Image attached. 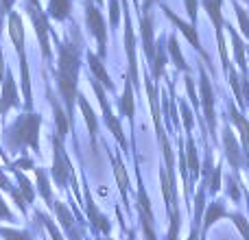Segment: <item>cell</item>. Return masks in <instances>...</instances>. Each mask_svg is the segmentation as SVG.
Here are the masks:
<instances>
[{
  "instance_id": "obj_43",
  "label": "cell",
  "mask_w": 249,
  "mask_h": 240,
  "mask_svg": "<svg viewBox=\"0 0 249 240\" xmlns=\"http://www.w3.org/2000/svg\"><path fill=\"white\" fill-rule=\"evenodd\" d=\"M13 166H16V168H24V171H33V168H35V164L31 162L29 157H20V159H18V162H13Z\"/></svg>"
},
{
  "instance_id": "obj_9",
  "label": "cell",
  "mask_w": 249,
  "mask_h": 240,
  "mask_svg": "<svg viewBox=\"0 0 249 240\" xmlns=\"http://www.w3.org/2000/svg\"><path fill=\"white\" fill-rule=\"evenodd\" d=\"M162 11L166 13V17H168V20H171L173 24L177 26V31H179V33H184V37H186V39H188V42H190V46H193L195 51H197L199 55H201V57H203V59H206V61H210V57H208V52L203 51V46H201V39H199L197 26H193V24H190V22L181 20L179 16H175V13H173V9H168L166 4H164V2H162Z\"/></svg>"
},
{
  "instance_id": "obj_23",
  "label": "cell",
  "mask_w": 249,
  "mask_h": 240,
  "mask_svg": "<svg viewBox=\"0 0 249 240\" xmlns=\"http://www.w3.org/2000/svg\"><path fill=\"white\" fill-rule=\"evenodd\" d=\"M112 162H114V177L118 181V190H121V197L124 199V206H127V194H129V177L127 171H124L123 159L118 157L116 153H112Z\"/></svg>"
},
{
  "instance_id": "obj_38",
  "label": "cell",
  "mask_w": 249,
  "mask_h": 240,
  "mask_svg": "<svg viewBox=\"0 0 249 240\" xmlns=\"http://www.w3.org/2000/svg\"><path fill=\"white\" fill-rule=\"evenodd\" d=\"M35 216H37V219H42L44 227L48 229V234H51V238H53V240H64V238H61V234H59V229H57L55 225H53V221L48 219V216L44 214V212H39V210H37V212H35Z\"/></svg>"
},
{
  "instance_id": "obj_17",
  "label": "cell",
  "mask_w": 249,
  "mask_h": 240,
  "mask_svg": "<svg viewBox=\"0 0 249 240\" xmlns=\"http://www.w3.org/2000/svg\"><path fill=\"white\" fill-rule=\"evenodd\" d=\"M53 212L57 214V219H59L61 227H64L66 236H68V240H81V236H79L77 227H74V219L72 214H70V210L64 206L61 201H55V207H53Z\"/></svg>"
},
{
  "instance_id": "obj_6",
  "label": "cell",
  "mask_w": 249,
  "mask_h": 240,
  "mask_svg": "<svg viewBox=\"0 0 249 240\" xmlns=\"http://www.w3.org/2000/svg\"><path fill=\"white\" fill-rule=\"evenodd\" d=\"M51 175L55 179L57 188L64 190L68 179L72 177V162H70L68 153L64 149V140L57 136H53V168H51Z\"/></svg>"
},
{
  "instance_id": "obj_44",
  "label": "cell",
  "mask_w": 249,
  "mask_h": 240,
  "mask_svg": "<svg viewBox=\"0 0 249 240\" xmlns=\"http://www.w3.org/2000/svg\"><path fill=\"white\" fill-rule=\"evenodd\" d=\"M241 92H243V101L247 99V107H249V77L241 79Z\"/></svg>"
},
{
  "instance_id": "obj_20",
  "label": "cell",
  "mask_w": 249,
  "mask_h": 240,
  "mask_svg": "<svg viewBox=\"0 0 249 240\" xmlns=\"http://www.w3.org/2000/svg\"><path fill=\"white\" fill-rule=\"evenodd\" d=\"M79 101V109H81L83 118H86V124H88V131H90V137H92V149H96V136H99V122H96V116H94V109L90 107V103H88V99L83 94L77 96Z\"/></svg>"
},
{
  "instance_id": "obj_50",
  "label": "cell",
  "mask_w": 249,
  "mask_h": 240,
  "mask_svg": "<svg viewBox=\"0 0 249 240\" xmlns=\"http://www.w3.org/2000/svg\"><path fill=\"white\" fill-rule=\"evenodd\" d=\"M245 51H247V57H249V46H247V48H245Z\"/></svg>"
},
{
  "instance_id": "obj_19",
  "label": "cell",
  "mask_w": 249,
  "mask_h": 240,
  "mask_svg": "<svg viewBox=\"0 0 249 240\" xmlns=\"http://www.w3.org/2000/svg\"><path fill=\"white\" fill-rule=\"evenodd\" d=\"M86 212H88V216H90L92 225H94V227L99 229L101 234H105V236H109V232H112V225H109V221L105 219V216L99 212V207H96L94 199H92L90 194H86Z\"/></svg>"
},
{
  "instance_id": "obj_11",
  "label": "cell",
  "mask_w": 249,
  "mask_h": 240,
  "mask_svg": "<svg viewBox=\"0 0 249 240\" xmlns=\"http://www.w3.org/2000/svg\"><path fill=\"white\" fill-rule=\"evenodd\" d=\"M20 105V92H18V86L13 81L11 70L7 68L4 72V81H2V92H0V114H7L11 107H18Z\"/></svg>"
},
{
  "instance_id": "obj_7",
  "label": "cell",
  "mask_w": 249,
  "mask_h": 240,
  "mask_svg": "<svg viewBox=\"0 0 249 240\" xmlns=\"http://www.w3.org/2000/svg\"><path fill=\"white\" fill-rule=\"evenodd\" d=\"M199 94H201V107H203V116H206L208 131L214 137L216 133V112H214V90H212V81L208 77L206 70H199Z\"/></svg>"
},
{
  "instance_id": "obj_25",
  "label": "cell",
  "mask_w": 249,
  "mask_h": 240,
  "mask_svg": "<svg viewBox=\"0 0 249 240\" xmlns=\"http://www.w3.org/2000/svg\"><path fill=\"white\" fill-rule=\"evenodd\" d=\"M186 166H188V172L193 175V179H199V157H197V146H195L193 136H186Z\"/></svg>"
},
{
  "instance_id": "obj_21",
  "label": "cell",
  "mask_w": 249,
  "mask_h": 240,
  "mask_svg": "<svg viewBox=\"0 0 249 240\" xmlns=\"http://www.w3.org/2000/svg\"><path fill=\"white\" fill-rule=\"evenodd\" d=\"M70 11H72V0H48L46 16L51 20H57V22L68 20Z\"/></svg>"
},
{
  "instance_id": "obj_47",
  "label": "cell",
  "mask_w": 249,
  "mask_h": 240,
  "mask_svg": "<svg viewBox=\"0 0 249 240\" xmlns=\"http://www.w3.org/2000/svg\"><path fill=\"white\" fill-rule=\"evenodd\" d=\"M90 2H94V4H96V7H101V4H103V2H105V0H90Z\"/></svg>"
},
{
  "instance_id": "obj_10",
  "label": "cell",
  "mask_w": 249,
  "mask_h": 240,
  "mask_svg": "<svg viewBox=\"0 0 249 240\" xmlns=\"http://www.w3.org/2000/svg\"><path fill=\"white\" fill-rule=\"evenodd\" d=\"M138 210H140V223H142V232H144L146 240H155V229H153V210H151V201L146 188L142 184V177L138 181Z\"/></svg>"
},
{
  "instance_id": "obj_18",
  "label": "cell",
  "mask_w": 249,
  "mask_h": 240,
  "mask_svg": "<svg viewBox=\"0 0 249 240\" xmlns=\"http://www.w3.org/2000/svg\"><path fill=\"white\" fill-rule=\"evenodd\" d=\"M221 219H230V212L225 210V206L221 201H212L208 203L206 214H203V223H201V234H208V229Z\"/></svg>"
},
{
  "instance_id": "obj_41",
  "label": "cell",
  "mask_w": 249,
  "mask_h": 240,
  "mask_svg": "<svg viewBox=\"0 0 249 240\" xmlns=\"http://www.w3.org/2000/svg\"><path fill=\"white\" fill-rule=\"evenodd\" d=\"M228 194H230V197H232V201H241V197H243V194H241V188H238V186H236V181H234V179H230Z\"/></svg>"
},
{
  "instance_id": "obj_34",
  "label": "cell",
  "mask_w": 249,
  "mask_h": 240,
  "mask_svg": "<svg viewBox=\"0 0 249 240\" xmlns=\"http://www.w3.org/2000/svg\"><path fill=\"white\" fill-rule=\"evenodd\" d=\"M0 236L4 240H33L26 229H13V227H4V225H0Z\"/></svg>"
},
{
  "instance_id": "obj_46",
  "label": "cell",
  "mask_w": 249,
  "mask_h": 240,
  "mask_svg": "<svg viewBox=\"0 0 249 240\" xmlns=\"http://www.w3.org/2000/svg\"><path fill=\"white\" fill-rule=\"evenodd\" d=\"M2 72H7V66H4V55L2 48H0V81H2Z\"/></svg>"
},
{
  "instance_id": "obj_35",
  "label": "cell",
  "mask_w": 249,
  "mask_h": 240,
  "mask_svg": "<svg viewBox=\"0 0 249 240\" xmlns=\"http://www.w3.org/2000/svg\"><path fill=\"white\" fill-rule=\"evenodd\" d=\"M121 16H123L121 0H109V29H118Z\"/></svg>"
},
{
  "instance_id": "obj_49",
  "label": "cell",
  "mask_w": 249,
  "mask_h": 240,
  "mask_svg": "<svg viewBox=\"0 0 249 240\" xmlns=\"http://www.w3.org/2000/svg\"><path fill=\"white\" fill-rule=\"evenodd\" d=\"M199 240H206V234H201V238H199Z\"/></svg>"
},
{
  "instance_id": "obj_4",
  "label": "cell",
  "mask_w": 249,
  "mask_h": 240,
  "mask_svg": "<svg viewBox=\"0 0 249 240\" xmlns=\"http://www.w3.org/2000/svg\"><path fill=\"white\" fill-rule=\"evenodd\" d=\"M26 13L31 17V24H33V31H35V37L39 42V51H42V57L46 61L53 59V52H51V35H53V29L48 24V16L46 11L42 9L39 0H29L26 2Z\"/></svg>"
},
{
  "instance_id": "obj_32",
  "label": "cell",
  "mask_w": 249,
  "mask_h": 240,
  "mask_svg": "<svg viewBox=\"0 0 249 240\" xmlns=\"http://www.w3.org/2000/svg\"><path fill=\"white\" fill-rule=\"evenodd\" d=\"M225 79L230 81V86H232V90H234V99L238 101V105H245V101H243V92H241V79H238V72H236V68H234L232 64H230V70H228V74H225Z\"/></svg>"
},
{
  "instance_id": "obj_42",
  "label": "cell",
  "mask_w": 249,
  "mask_h": 240,
  "mask_svg": "<svg viewBox=\"0 0 249 240\" xmlns=\"http://www.w3.org/2000/svg\"><path fill=\"white\" fill-rule=\"evenodd\" d=\"M0 219H4V221H13V214H11V210H9L7 201H4L2 197H0Z\"/></svg>"
},
{
  "instance_id": "obj_15",
  "label": "cell",
  "mask_w": 249,
  "mask_h": 240,
  "mask_svg": "<svg viewBox=\"0 0 249 240\" xmlns=\"http://www.w3.org/2000/svg\"><path fill=\"white\" fill-rule=\"evenodd\" d=\"M206 184L197 190L195 194V214H193V227H190V238L188 240H199L201 238V223H203V207H206Z\"/></svg>"
},
{
  "instance_id": "obj_45",
  "label": "cell",
  "mask_w": 249,
  "mask_h": 240,
  "mask_svg": "<svg viewBox=\"0 0 249 240\" xmlns=\"http://www.w3.org/2000/svg\"><path fill=\"white\" fill-rule=\"evenodd\" d=\"M164 0H142V11L149 13L151 9H153V4H162Z\"/></svg>"
},
{
  "instance_id": "obj_14",
  "label": "cell",
  "mask_w": 249,
  "mask_h": 240,
  "mask_svg": "<svg viewBox=\"0 0 249 240\" xmlns=\"http://www.w3.org/2000/svg\"><path fill=\"white\" fill-rule=\"evenodd\" d=\"M225 29L230 31V39H232V46H234V57H236V64L238 70H241V77H249V68H247V51H245V42H243L241 33L234 29L232 24H225Z\"/></svg>"
},
{
  "instance_id": "obj_16",
  "label": "cell",
  "mask_w": 249,
  "mask_h": 240,
  "mask_svg": "<svg viewBox=\"0 0 249 240\" xmlns=\"http://www.w3.org/2000/svg\"><path fill=\"white\" fill-rule=\"evenodd\" d=\"M88 64H90V70H92V74H94V79L101 83L103 87H107L109 92H114V81H112V77H109V72H107V68H105V64H103V59H101L96 52H88Z\"/></svg>"
},
{
  "instance_id": "obj_3",
  "label": "cell",
  "mask_w": 249,
  "mask_h": 240,
  "mask_svg": "<svg viewBox=\"0 0 249 240\" xmlns=\"http://www.w3.org/2000/svg\"><path fill=\"white\" fill-rule=\"evenodd\" d=\"M7 29L11 44L16 48V55L20 57V68H22V99H24V109L31 112L33 107V92H31V74H29V59H26V39H24V22H22L20 13L11 11L7 16Z\"/></svg>"
},
{
  "instance_id": "obj_22",
  "label": "cell",
  "mask_w": 249,
  "mask_h": 240,
  "mask_svg": "<svg viewBox=\"0 0 249 240\" xmlns=\"http://www.w3.org/2000/svg\"><path fill=\"white\" fill-rule=\"evenodd\" d=\"M51 105H53V114H55L57 137H61V140H66V136H68V129L72 127V124H70V118H68V114H66L64 105H61L59 101H55V99H53V101H51Z\"/></svg>"
},
{
  "instance_id": "obj_48",
  "label": "cell",
  "mask_w": 249,
  "mask_h": 240,
  "mask_svg": "<svg viewBox=\"0 0 249 240\" xmlns=\"http://www.w3.org/2000/svg\"><path fill=\"white\" fill-rule=\"evenodd\" d=\"M245 197H247V210H249V192L245 194Z\"/></svg>"
},
{
  "instance_id": "obj_28",
  "label": "cell",
  "mask_w": 249,
  "mask_h": 240,
  "mask_svg": "<svg viewBox=\"0 0 249 240\" xmlns=\"http://www.w3.org/2000/svg\"><path fill=\"white\" fill-rule=\"evenodd\" d=\"M121 109H123V116L131 122L133 112H136V99H133V86L129 79H127V83H124V92L121 96Z\"/></svg>"
},
{
  "instance_id": "obj_29",
  "label": "cell",
  "mask_w": 249,
  "mask_h": 240,
  "mask_svg": "<svg viewBox=\"0 0 249 240\" xmlns=\"http://www.w3.org/2000/svg\"><path fill=\"white\" fill-rule=\"evenodd\" d=\"M0 188H2V190H7V192L11 194L13 199H16V206L20 207V212H22V214H26V206H29V203L24 201V197H22V194H20V190H18L16 186H13L11 181H9V177L2 172V168H0Z\"/></svg>"
},
{
  "instance_id": "obj_36",
  "label": "cell",
  "mask_w": 249,
  "mask_h": 240,
  "mask_svg": "<svg viewBox=\"0 0 249 240\" xmlns=\"http://www.w3.org/2000/svg\"><path fill=\"white\" fill-rule=\"evenodd\" d=\"M230 219L234 221V225H236V229L241 232L243 240H249V223L245 216H243L241 212H230Z\"/></svg>"
},
{
  "instance_id": "obj_30",
  "label": "cell",
  "mask_w": 249,
  "mask_h": 240,
  "mask_svg": "<svg viewBox=\"0 0 249 240\" xmlns=\"http://www.w3.org/2000/svg\"><path fill=\"white\" fill-rule=\"evenodd\" d=\"M9 168H11V172L16 175L18 184H20V194L24 197V201H26V203H33V199H35V190H33V186H31V181L26 179L24 172H22L20 168H16L13 164H9Z\"/></svg>"
},
{
  "instance_id": "obj_31",
  "label": "cell",
  "mask_w": 249,
  "mask_h": 240,
  "mask_svg": "<svg viewBox=\"0 0 249 240\" xmlns=\"http://www.w3.org/2000/svg\"><path fill=\"white\" fill-rule=\"evenodd\" d=\"M232 7L236 11V20H238V31H241V37L249 39V11L243 7L238 0H232Z\"/></svg>"
},
{
  "instance_id": "obj_39",
  "label": "cell",
  "mask_w": 249,
  "mask_h": 240,
  "mask_svg": "<svg viewBox=\"0 0 249 240\" xmlns=\"http://www.w3.org/2000/svg\"><path fill=\"white\" fill-rule=\"evenodd\" d=\"M186 11H188V20L193 26H197V17H199V0H184Z\"/></svg>"
},
{
  "instance_id": "obj_12",
  "label": "cell",
  "mask_w": 249,
  "mask_h": 240,
  "mask_svg": "<svg viewBox=\"0 0 249 240\" xmlns=\"http://www.w3.org/2000/svg\"><path fill=\"white\" fill-rule=\"evenodd\" d=\"M223 149H225V157L230 159V166L234 171H241V164L245 162V153L241 151V144H238V137L234 133V129H225L223 131Z\"/></svg>"
},
{
  "instance_id": "obj_24",
  "label": "cell",
  "mask_w": 249,
  "mask_h": 240,
  "mask_svg": "<svg viewBox=\"0 0 249 240\" xmlns=\"http://www.w3.org/2000/svg\"><path fill=\"white\" fill-rule=\"evenodd\" d=\"M166 61H168V48L164 46L162 42H158V44H155V51H153V59H151V66H153V79H155V81H160V77L164 74Z\"/></svg>"
},
{
  "instance_id": "obj_37",
  "label": "cell",
  "mask_w": 249,
  "mask_h": 240,
  "mask_svg": "<svg viewBox=\"0 0 249 240\" xmlns=\"http://www.w3.org/2000/svg\"><path fill=\"white\" fill-rule=\"evenodd\" d=\"M221 172H223V166H221V164L212 168V172H210V179H208L206 188H210L212 194H216L221 190Z\"/></svg>"
},
{
  "instance_id": "obj_13",
  "label": "cell",
  "mask_w": 249,
  "mask_h": 240,
  "mask_svg": "<svg viewBox=\"0 0 249 240\" xmlns=\"http://www.w3.org/2000/svg\"><path fill=\"white\" fill-rule=\"evenodd\" d=\"M140 33H142V48H144L146 61L153 59V51H155V39H153V16L144 11H140Z\"/></svg>"
},
{
  "instance_id": "obj_51",
  "label": "cell",
  "mask_w": 249,
  "mask_h": 240,
  "mask_svg": "<svg viewBox=\"0 0 249 240\" xmlns=\"http://www.w3.org/2000/svg\"><path fill=\"white\" fill-rule=\"evenodd\" d=\"M103 240H112V238H109V236H107V238H103Z\"/></svg>"
},
{
  "instance_id": "obj_27",
  "label": "cell",
  "mask_w": 249,
  "mask_h": 240,
  "mask_svg": "<svg viewBox=\"0 0 249 240\" xmlns=\"http://www.w3.org/2000/svg\"><path fill=\"white\" fill-rule=\"evenodd\" d=\"M166 44H168V46H166V48H168V55H171V59H173V64H175V68L181 70V72H188V64H186L184 55H181V46H179V42H177L175 35H168Z\"/></svg>"
},
{
  "instance_id": "obj_26",
  "label": "cell",
  "mask_w": 249,
  "mask_h": 240,
  "mask_svg": "<svg viewBox=\"0 0 249 240\" xmlns=\"http://www.w3.org/2000/svg\"><path fill=\"white\" fill-rule=\"evenodd\" d=\"M33 172H35V179H37V190H39V194L44 197L46 206L53 210V207H55V199H53V194H51V181H48L46 171H44V168H39V166H35Z\"/></svg>"
},
{
  "instance_id": "obj_40",
  "label": "cell",
  "mask_w": 249,
  "mask_h": 240,
  "mask_svg": "<svg viewBox=\"0 0 249 240\" xmlns=\"http://www.w3.org/2000/svg\"><path fill=\"white\" fill-rule=\"evenodd\" d=\"M181 118H184V129L186 133L190 136V131H193V112H190V107L186 103H181Z\"/></svg>"
},
{
  "instance_id": "obj_2",
  "label": "cell",
  "mask_w": 249,
  "mask_h": 240,
  "mask_svg": "<svg viewBox=\"0 0 249 240\" xmlns=\"http://www.w3.org/2000/svg\"><path fill=\"white\" fill-rule=\"evenodd\" d=\"M39 127L42 116L35 112H24L9 124L4 131V144L11 153H20L24 149H31L33 153H39Z\"/></svg>"
},
{
  "instance_id": "obj_1",
  "label": "cell",
  "mask_w": 249,
  "mask_h": 240,
  "mask_svg": "<svg viewBox=\"0 0 249 240\" xmlns=\"http://www.w3.org/2000/svg\"><path fill=\"white\" fill-rule=\"evenodd\" d=\"M57 44V87L61 94V105H64L66 114L70 118V124L74 129L72 122V112H74V101L79 96V70H81V48L83 42L79 37L77 31H68L66 39H59L55 35Z\"/></svg>"
},
{
  "instance_id": "obj_8",
  "label": "cell",
  "mask_w": 249,
  "mask_h": 240,
  "mask_svg": "<svg viewBox=\"0 0 249 240\" xmlns=\"http://www.w3.org/2000/svg\"><path fill=\"white\" fill-rule=\"evenodd\" d=\"M92 87H94L96 99H99L101 109H103V118H105V124H107V129L114 133V137H116L118 144H121L123 149H127V140H124V131H123V127H121V120L114 116L112 107H109V103H107V94H105V87L101 86V83L96 81V79L92 81Z\"/></svg>"
},
{
  "instance_id": "obj_33",
  "label": "cell",
  "mask_w": 249,
  "mask_h": 240,
  "mask_svg": "<svg viewBox=\"0 0 249 240\" xmlns=\"http://www.w3.org/2000/svg\"><path fill=\"white\" fill-rule=\"evenodd\" d=\"M179 229H181L179 210H177V207H173V210H171V225H168L166 240H179Z\"/></svg>"
},
{
  "instance_id": "obj_5",
  "label": "cell",
  "mask_w": 249,
  "mask_h": 240,
  "mask_svg": "<svg viewBox=\"0 0 249 240\" xmlns=\"http://www.w3.org/2000/svg\"><path fill=\"white\" fill-rule=\"evenodd\" d=\"M86 24L90 29V33L94 35L96 44H99V52L96 55L105 61V57H107V22H105L101 9L94 2H90V0H86Z\"/></svg>"
}]
</instances>
